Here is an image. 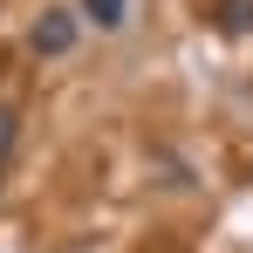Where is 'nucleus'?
I'll use <instances>...</instances> for the list:
<instances>
[{
	"label": "nucleus",
	"mask_w": 253,
	"mask_h": 253,
	"mask_svg": "<svg viewBox=\"0 0 253 253\" xmlns=\"http://www.w3.org/2000/svg\"><path fill=\"white\" fill-rule=\"evenodd\" d=\"M28 42H35V55H69L76 48V14H42Z\"/></svg>",
	"instance_id": "1"
},
{
	"label": "nucleus",
	"mask_w": 253,
	"mask_h": 253,
	"mask_svg": "<svg viewBox=\"0 0 253 253\" xmlns=\"http://www.w3.org/2000/svg\"><path fill=\"white\" fill-rule=\"evenodd\" d=\"M253 28V0H219V35H247Z\"/></svg>",
	"instance_id": "2"
},
{
	"label": "nucleus",
	"mask_w": 253,
	"mask_h": 253,
	"mask_svg": "<svg viewBox=\"0 0 253 253\" xmlns=\"http://www.w3.org/2000/svg\"><path fill=\"white\" fill-rule=\"evenodd\" d=\"M83 14L96 28H124V0H83Z\"/></svg>",
	"instance_id": "3"
},
{
	"label": "nucleus",
	"mask_w": 253,
	"mask_h": 253,
	"mask_svg": "<svg viewBox=\"0 0 253 253\" xmlns=\"http://www.w3.org/2000/svg\"><path fill=\"white\" fill-rule=\"evenodd\" d=\"M14 137H21V117H14V110H7V103H0V158H7V151H14Z\"/></svg>",
	"instance_id": "4"
}]
</instances>
